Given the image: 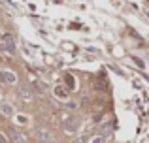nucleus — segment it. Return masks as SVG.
<instances>
[{
    "label": "nucleus",
    "mask_w": 149,
    "mask_h": 143,
    "mask_svg": "<svg viewBox=\"0 0 149 143\" xmlns=\"http://www.w3.org/2000/svg\"><path fill=\"white\" fill-rule=\"evenodd\" d=\"M0 51H4V53H13L15 51V38L11 34H4L0 38Z\"/></svg>",
    "instance_id": "obj_1"
},
{
    "label": "nucleus",
    "mask_w": 149,
    "mask_h": 143,
    "mask_svg": "<svg viewBox=\"0 0 149 143\" xmlns=\"http://www.w3.org/2000/svg\"><path fill=\"white\" fill-rule=\"evenodd\" d=\"M77 126H79V119H77L76 115H72L70 119H66V121H64V128L68 130V132H72V130H76Z\"/></svg>",
    "instance_id": "obj_2"
},
{
    "label": "nucleus",
    "mask_w": 149,
    "mask_h": 143,
    "mask_svg": "<svg viewBox=\"0 0 149 143\" xmlns=\"http://www.w3.org/2000/svg\"><path fill=\"white\" fill-rule=\"evenodd\" d=\"M0 81H2V83H8V85H13V83H17V77L11 72H0Z\"/></svg>",
    "instance_id": "obj_3"
},
{
    "label": "nucleus",
    "mask_w": 149,
    "mask_h": 143,
    "mask_svg": "<svg viewBox=\"0 0 149 143\" xmlns=\"http://www.w3.org/2000/svg\"><path fill=\"white\" fill-rule=\"evenodd\" d=\"M55 96H57L58 100H68V88L57 85V87H55Z\"/></svg>",
    "instance_id": "obj_4"
},
{
    "label": "nucleus",
    "mask_w": 149,
    "mask_h": 143,
    "mask_svg": "<svg viewBox=\"0 0 149 143\" xmlns=\"http://www.w3.org/2000/svg\"><path fill=\"white\" fill-rule=\"evenodd\" d=\"M64 85L68 90H72L74 87H76V79H74V75H70V73H66L64 75Z\"/></svg>",
    "instance_id": "obj_5"
},
{
    "label": "nucleus",
    "mask_w": 149,
    "mask_h": 143,
    "mask_svg": "<svg viewBox=\"0 0 149 143\" xmlns=\"http://www.w3.org/2000/svg\"><path fill=\"white\" fill-rule=\"evenodd\" d=\"M19 96H21L23 100H29L30 96H32V90H30V87H19Z\"/></svg>",
    "instance_id": "obj_6"
},
{
    "label": "nucleus",
    "mask_w": 149,
    "mask_h": 143,
    "mask_svg": "<svg viewBox=\"0 0 149 143\" xmlns=\"http://www.w3.org/2000/svg\"><path fill=\"white\" fill-rule=\"evenodd\" d=\"M0 111H2L4 115H11V106H8V104H4V106H0Z\"/></svg>",
    "instance_id": "obj_7"
},
{
    "label": "nucleus",
    "mask_w": 149,
    "mask_h": 143,
    "mask_svg": "<svg viewBox=\"0 0 149 143\" xmlns=\"http://www.w3.org/2000/svg\"><path fill=\"white\" fill-rule=\"evenodd\" d=\"M104 141H106V140H104V136H96L91 143H104Z\"/></svg>",
    "instance_id": "obj_8"
},
{
    "label": "nucleus",
    "mask_w": 149,
    "mask_h": 143,
    "mask_svg": "<svg viewBox=\"0 0 149 143\" xmlns=\"http://www.w3.org/2000/svg\"><path fill=\"white\" fill-rule=\"evenodd\" d=\"M34 87H36V90H38V92H44V87L40 85V81H36V83H34Z\"/></svg>",
    "instance_id": "obj_9"
},
{
    "label": "nucleus",
    "mask_w": 149,
    "mask_h": 143,
    "mask_svg": "<svg viewBox=\"0 0 149 143\" xmlns=\"http://www.w3.org/2000/svg\"><path fill=\"white\" fill-rule=\"evenodd\" d=\"M96 88H98V90H104V88H106L104 81H98V83H96Z\"/></svg>",
    "instance_id": "obj_10"
},
{
    "label": "nucleus",
    "mask_w": 149,
    "mask_h": 143,
    "mask_svg": "<svg viewBox=\"0 0 149 143\" xmlns=\"http://www.w3.org/2000/svg\"><path fill=\"white\" fill-rule=\"evenodd\" d=\"M134 62H136V64H138V66H140V68H143V62H142V60H140V59H134Z\"/></svg>",
    "instance_id": "obj_11"
},
{
    "label": "nucleus",
    "mask_w": 149,
    "mask_h": 143,
    "mask_svg": "<svg viewBox=\"0 0 149 143\" xmlns=\"http://www.w3.org/2000/svg\"><path fill=\"white\" fill-rule=\"evenodd\" d=\"M0 143H8V140H6V136H4V134H0Z\"/></svg>",
    "instance_id": "obj_12"
}]
</instances>
